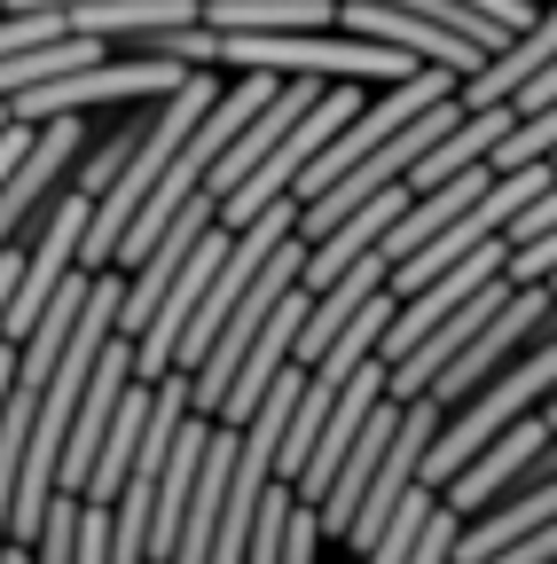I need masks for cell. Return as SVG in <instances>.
<instances>
[{
  "instance_id": "5",
  "label": "cell",
  "mask_w": 557,
  "mask_h": 564,
  "mask_svg": "<svg viewBox=\"0 0 557 564\" xmlns=\"http://www.w3.org/2000/svg\"><path fill=\"white\" fill-rule=\"evenodd\" d=\"M549 306H557V291H549V282H511V299L495 306V314H486L479 329H471V345L456 352V361L425 384V392H416V400H440V408H456V400H471L486 377H495L503 361H518V352L534 345V329L549 322Z\"/></svg>"
},
{
  "instance_id": "10",
  "label": "cell",
  "mask_w": 557,
  "mask_h": 564,
  "mask_svg": "<svg viewBox=\"0 0 557 564\" xmlns=\"http://www.w3.org/2000/svg\"><path fill=\"white\" fill-rule=\"evenodd\" d=\"M32 133H40L32 118H9V126H0V181H9V173H17V158L32 150Z\"/></svg>"
},
{
  "instance_id": "4",
  "label": "cell",
  "mask_w": 557,
  "mask_h": 564,
  "mask_svg": "<svg viewBox=\"0 0 557 564\" xmlns=\"http://www.w3.org/2000/svg\"><path fill=\"white\" fill-rule=\"evenodd\" d=\"M40 133H32V150L17 158V173L0 181V251L9 243H24L32 236V220L47 212V196L55 188H72V173H79V158H87V110H55V118H32Z\"/></svg>"
},
{
  "instance_id": "8",
  "label": "cell",
  "mask_w": 557,
  "mask_h": 564,
  "mask_svg": "<svg viewBox=\"0 0 557 564\" xmlns=\"http://www.w3.org/2000/svg\"><path fill=\"white\" fill-rule=\"evenodd\" d=\"M542 518H557V463H542L526 486H511V494H503V502L471 510V518L456 525V556H448V564H479V556H495L503 541L534 533Z\"/></svg>"
},
{
  "instance_id": "3",
  "label": "cell",
  "mask_w": 557,
  "mask_h": 564,
  "mask_svg": "<svg viewBox=\"0 0 557 564\" xmlns=\"http://www.w3.org/2000/svg\"><path fill=\"white\" fill-rule=\"evenodd\" d=\"M354 110H362V79H338V87H322V95H314V110H299V118H291V133L275 141V150H267V158H259V165H251V173H244L228 196H221V220H228V228H244L259 204L291 196V181L314 165V150H322V141H330L345 118H354Z\"/></svg>"
},
{
  "instance_id": "7",
  "label": "cell",
  "mask_w": 557,
  "mask_h": 564,
  "mask_svg": "<svg viewBox=\"0 0 557 564\" xmlns=\"http://www.w3.org/2000/svg\"><path fill=\"white\" fill-rule=\"evenodd\" d=\"M126 384H133V337L110 329V337H103V361H95V377H87V392H79V408H72V432H63V470H55L63 494H87L95 447H103V432H110Z\"/></svg>"
},
{
  "instance_id": "9",
  "label": "cell",
  "mask_w": 557,
  "mask_h": 564,
  "mask_svg": "<svg viewBox=\"0 0 557 564\" xmlns=\"http://www.w3.org/2000/svg\"><path fill=\"white\" fill-rule=\"evenodd\" d=\"M479 564H557V518H542L534 533H518V541H503L495 556H479Z\"/></svg>"
},
{
  "instance_id": "2",
  "label": "cell",
  "mask_w": 557,
  "mask_h": 564,
  "mask_svg": "<svg viewBox=\"0 0 557 564\" xmlns=\"http://www.w3.org/2000/svg\"><path fill=\"white\" fill-rule=\"evenodd\" d=\"M196 63H173V55H126L110 47L103 63H79L63 79H40V87H17L9 95V118H55V110H95V102H158L189 79Z\"/></svg>"
},
{
  "instance_id": "1",
  "label": "cell",
  "mask_w": 557,
  "mask_h": 564,
  "mask_svg": "<svg viewBox=\"0 0 557 564\" xmlns=\"http://www.w3.org/2000/svg\"><path fill=\"white\" fill-rule=\"evenodd\" d=\"M221 63L228 70H275V79H362V87H385V79H408L416 55L385 47V40H362V32H221Z\"/></svg>"
},
{
  "instance_id": "6",
  "label": "cell",
  "mask_w": 557,
  "mask_h": 564,
  "mask_svg": "<svg viewBox=\"0 0 557 564\" xmlns=\"http://www.w3.org/2000/svg\"><path fill=\"white\" fill-rule=\"evenodd\" d=\"M440 415H448L440 400H400V423H393V440L377 455V478H369V494L354 502V525H345V549H354V556H369L377 533H385V518L408 502L416 486H425V447L440 432Z\"/></svg>"
}]
</instances>
